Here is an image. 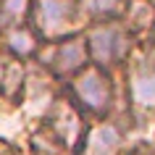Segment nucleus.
Masks as SVG:
<instances>
[{
	"label": "nucleus",
	"instance_id": "obj_1",
	"mask_svg": "<svg viewBox=\"0 0 155 155\" xmlns=\"http://www.w3.org/2000/svg\"><path fill=\"white\" fill-rule=\"evenodd\" d=\"M87 48H90L92 61L105 68V66L121 63L126 50H129V34L121 24H113V21H105V24H97L90 32V40H87Z\"/></svg>",
	"mask_w": 155,
	"mask_h": 155
},
{
	"label": "nucleus",
	"instance_id": "obj_2",
	"mask_svg": "<svg viewBox=\"0 0 155 155\" xmlns=\"http://www.w3.org/2000/svg\"><path fill=\"white\" fill-rule=\"evenodd\" d=\"M76 0H34V24L45 37H63L74 29Z\"/></svg>",
	"mask_w": 155,
	"mask_h": 155
},
{
	"label": "nucleus",
	"instance_id": "obj_3",
	"mask_svg": "<svg viewBox=\"0 0 155 155\" xmlns=\"http://www.w3.org/2000/svg\"><path fill=\"white\" fill-rule=\"evenodd\" d=\"M74 92H76V100L92 113H105L113 100L110 79L100 68H87L84 74H79L74 79Z\"/></svg>",
	"mask_w": 155,
	"mask_h": 155
},
{
	"label": "nucleus",
	"instance_id": "obj_4",
	"mask_svg": "<svg viewBox=\"0 0 155 155\" xmlns=\"http://www.w3.org/2000/svg\"><path fill=\"white\" fill-rule=\"evenodd\" d=\"M87 58V42H82L79 37H68L66 42L55 45V55H53V68L61 74L79 71Z\"/></svg>",
	"mask_w": 155,
	"mask_h": 155
},
{
	"label": "nucleus",
	"instance_id": "obj_5",
	"mask_svg": "<svg viewBox=\"0 0 155 155\" xmlns=\"http://www.w3.org/2000/svg\"><path fill=\"white\" fill-rule=\"evenodd\" d=\"M131 97L142 108H155V74L142 71L131 79Z\"/></svg>",
	"mask_w": 155,
	"mask_h": 155
},
{
	"label": "nucleus",
	"instance_id": "obj_6",
	"mask_svg": "<svg viewBox=\"0 0 155 155\" xmlns=\"http://www.w3.org/2000/svg\"><path fill=\"white\" fill-rule=\"evenodd\" d=\"M90 142H92L90 145L92 155H116L121 137H118V131H116L113 126H100V129H95V134H92Z\"/></svg>",
	"mask_w": 155,
	"mask_h": 155
},
{
	"label": "nucleus",
	"instance_id": "obj_7",
	"mask_svg": "<svg viewBox=\"0 0 155 155\" xmlns=\"http://www.w3.org/2000/svg\"><path fill=\"white\" fill-rule=\"evenodd\" d=\"M24 87V68L18 61H11L5 66V74H3V84H0V90L5 92V95H18V90Z\"/></svg>",
	"mask_w": 155,
	"mask_h": 155
},
{
	"label": "nucleus",
	"instance_id": "obj_8",
	"mask_svg": "<svg viewBox=\"0 0 155 155\" xmlns=\"http://www.w3.org/2000/svg\"><path fill=\"white\" fill-rule=\"evenodd\" d=\"M8 48L16 50L18 55H26V53H32L34 50V34L29 29H13L8 34Z\"/></svg>",
	"mask_w": 155,
	"mask_h": 155
},
{
	"label": "nucleus",
	"instance_id": "obj_9",
	"mask_svg": "<svg viewBox=\"0 0 155 155\" xmlns=\"http://www.w3.org/2000/svg\"><path fill=\"white\" fill-rule=\"evenodd\" d=\"M87 5H90L92 13H97V16H108V13H113V11L121 5V0H87Z\"/></svg>",
	"mask_w": 155,
	"mask_h": 155
},
{
	"label": "nucleus",
	"instance_id": "obj_10",
	"mask_svg": "<svg viewBox=\"0 0 155 155\" xmlns=\"http://www.w3.org/2000/svg\"><path fill=\"white\" fill-rule=\"evenodd\" d=\"M0 3H3L5 13H11V16H21L29 8V0H0Z\"/></svg>",
	"mask_w": 155,
	"mask_h": 155
},
{
	"label": "nucleus",
	"instance_id": "obj_11",
	"mask_svg": "<svg viewBox=\"0 0 155 155\" xmlns=\"http://www.w3.org/2000/svg\"><path fill=\"white\" fill-rule=\"evenodd\" d=\"M131 155H150V153H131Z\"/></svg>",
	"mask_w": 155,
	"mask_h": 155
}]
</instances>
